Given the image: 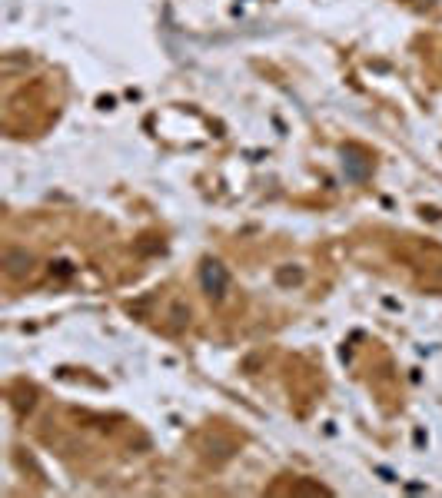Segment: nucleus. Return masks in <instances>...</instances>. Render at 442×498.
I'll return each instance as SVG.
<instances>
[{
	"label": "nucleus",
	"mask_w": 442,
	"mask_h": 498,
	"mask_svg": "<svg viewBox=\"0 0 442 498\" xmlns=\"http://www.w3.org/2000/svg\"><path fill=\"white\" fill-rule=\"evenodd\" d=\"M4 266H7L10 276H27L30 269H34V259H30V253L7 249V253H4Z\"/></svg>",
	"instance_id": "1"
}]
</instances>
